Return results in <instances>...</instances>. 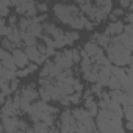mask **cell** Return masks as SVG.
Wrapping results in <instances>:
<instances>
[{"label": "cell", "mask_w": 133, "mask_h": 133, "mask_svg": "<svg viewBox=\"0 0 133 133\" xmlns=\"http://www.w3.org/2000/svg\"><path fill=\"white\" fill-rule=\"evenodd\" d=\"M96 5H97L107 16H110V13L113 11V0H96Z\"/></svg>", "instance_id": "obj_15"}, {"label": "cell", "mask_w": 133, "mask_h": 133, "mask_svg": "<svg viewBox=\"0 0 133 133\" xmlns=\"http://www.w3.org/2000/svg\"><path fill=\"white\" fill-rule=\"evenodd\" d=\"M17 77V71H11L8 68H3L2 66V69H0V78L2 80H6V82H11Z\"/></svg>", "instance_id": "obj_16"}, {"label": "cell", "mask_w": 133, "mask_h": 133, "mask_svg": "<svg viewBox=\"0 0 133 133\" xmlns=\"http://www.w3.org/2000/svg\"><path fill=\"white\" fill-rule=\"evenodd\" d=\"M111 36H108L107 33H94V36H92V41H96L100 47H108L110 45V42H111Z\"/></svg>", "instance_id": "obj_13"}, {"label": "cell", "mask_w": 133, "mask_h": 133, "mask_svg": "<svg viewBox=\"0 0 133 133\" xmlns=\"http://www.w3.org/2000/svg\"><path fill=\"white\" fill-rule=\"evenodd\" d=\"M128 10H130V11H133V2H131V5L128 6Z\"/></svg>", "instance_id": "obj_31"}, {"label": "cell", "mask_w": 133, "mask_h": 133, "mask_svg": "<svg viewBox=\"0 0 133 133\" xmlns=\"http://www.w3.org/2000/svg\"><path fill=\"white\" fill-rule=\"evenodd\" d=\"M122 13H124V10H113V11L110 13V17H111L113 21H117L116 17H119V16H121Z\"/></svg>", "instance_id": "obj_24"}, {"label": "cell", "mask_w": 133, "mask_h": 133, "mask_svg": "<svg viewBox=\"0 0 133 133\" xmlns=\"http://www.w3.org/2000/svg\"><path fill=\"white\" fill-rule=\"evenodd\" d=\"M2 66L3 68H8L11 71H17V66L14 63V58H13V53L11 50H6V49H2Z\"/></svg>", "instance_id": "obj_7"}, {"label": "cell", "mask_w": 133, "mask_h": 133, "mask_svg": "<svg viewBox=\"0 0 133 133\" xmlns=\"http://www.w3.org/2000/svg\"><path fill=\"white\" fill-rule=\"evenodd\" d=\"M107 55L110 58V61L116 66H130L131 61V50L127 49L125 45H122L116 38L111 39L110 45L107 47Z\"/></svg>", "instance_id": "obj_1"}, {"label": "cell", "mask_w": 133, "mask_h": 133, "mask_svg": "<svg viewBox=\"0 0 133 133\" xmlns=\"http://www.w3.org/2000/svg\"><path fill=\"white\" fill-rule=\"evenodd\" d=\"M21 31H22V30H21ZM22 42L25 44V47H27V45H38V38L33 36V35L28 33V31H22Z\"/></svg>", "instance_id": "obj_17"}, {"label": "cell", "mask_w": 133, "mask_h": 133, "mask_svg": "<svg viewBox=\"0 0 133 133\" xmlns=\"http://www.w3.org/2000/svg\"><path fill=\"white\" fill-rule=\"evenodd\" d=\"M111 91H116V89H122V85H121V80L117 78V77H114V75H111V78H110V82H108V85H107Z\"/></svg>", "instance_id": "obj_20"}, {"label": "cell", "mask_w": 133, "mask_h": 133, "mask_svg": "<svg viewBox=\"0 0 133 133\" xmlns=\"http://www.w3.org/2000/svg\"><path fill=\"white\" fill-rule=\"evenodd\" d=\"M127 21H128L130 24H133V11H130V13L127 14Z\"/></svg>", "instance_id": "obj_29"}, {"label": "cell", "mask_w": 133, "mask_h": 133, "mask_svg": "<svg viewBox=\"0 0 133 133\" xmlns=\"http://www.w3.org/2000/svg\"><path fill=\"white\" fill-rule=\"evenodd\" d=\"M77 3H80V5H83V3H86V2H91V0H75Z\"/></svg>", "instance_id": "obj_30"}, {"label": "cell", "mask_w": 133, "mask_h": 133, "mask_svg": "<svg viewBox=\"0 0 133 133\" xmlns=\"http://www.w3.org/2000/svg\"><path fill=\"white\" fill-rule=\"evenodd\" d=\"M2 131H6V133L19 131V119L16 116L2 114Z\"/></svg>", "instance_id": "obj_4"}, {"label": "cell", "mask_w": 133, "mask_h": 133, "mask_svg": "<svg viewBox=\"0 0 133 133\" xmlns=\"http://www.w3.org/2000/svg\"><path fill=\"white\" fill-rule=\"evenodd\" d=\"M127 102H128V105H133V91L127 92Z\"/></svg>", "instance_id": "obj_28"}, {"label": "cell", "mask_w": 133, "mask_h": 133, "mask_svg": "<svg viewBox=\"0 0 133 133\" xmlns=\"http://www.w3.org/2000/svg\"><path fill=\"white\" fill-rule=\"evenodd\" d=\"M110 69H111V75L117 77L119 80H121L122 77H125V75H127V71L122 68V66H116V64H113V66H110Z\"/></svg>", "instance_id": "obj_19"}, {"label": "cell", "mask_w": 133, "mask_h": 133, "mask_svg": "<svg viewBox=\"0 0 133 133\" xmlns=\"http://www.w3.org/2000/svg\"><path fill=\"white\" fill-rule=\"evenodd\" d=\"M94 66H96L94 59H91L89 56H83L82 61H80V71L83 72V75H86V74H89V72L92 71Z\"/></svg>", "instance_id": "obj_12"}, {"label": "cell", "mask_w": 133, "mask_h": 133, "mask_svg": "<svg viewBox=\"0 0 133 133\" xmlns=\"http://www.w3.org/2000/svg\"><path fill=\"white\" fill-rule=\"evenodd\" d=\"M116 39H117L122 45H125L127 49H130V50L133 52V36H130V35H127L125 31H122L121 35L116 36Z\"/></svg>", "instance_id": "obj_14"}, {"label": "cell", "mask_w": 133, "mask_h": 133, "mask_svg": "<svg viewBox=\"0 0 133 133\" xmlns=\"http://www.w3.org/2000/svg\"><path fill=\"white\" fill-rule=\"evenodd\" d=\"M133 0H119V3H121V8H128L131 5Z\"/></svg>", "instance_id": "obj_26"}, {"label": "cell", "mask_w": 133, "mask_h": 133, "mask_svg": "<svg viewBox=\"0 0 133 133\" xmlns=\"http://www.w3.org/2000/svg\"><path fill=\"white\" fill-rule=\"evenodd\" d=\"M110 66H100V69H99V80L97 82L102 86H107L108 82H110V78H111V69H110Z\"/></svg>", "instance_id": "obj_10"}, {"label": "cell", "mask_w": 133, "mask_h": 133, "mask_svg": "<svg viewBox=\"0 0 133 133\" xmlns=\"http://www.w3.org/2000/svg\"><path fill=\"white\" fill-rule=\"evenodd\" d=\"M38 11L39 13H45L47 11V5L45 3H38Z\"/></svg>", "instance_id": "obj_27"}, {"label": "cell", "mask_w": 133, "mask_h": 133, "mask_svg": "<svg viewBox=\"0 0 133 133\" xmlns=\"http://www.w3.org/2000/svg\"><path fill=\"white\" fill-rule=\"evenodd\" d=\"M99 52H102V47L96 42V41H89V42H86L85 44V47H83V52H82V55L83 56H89V58H94Z\"/></svg>", "instance_id": "obj_8"}, {"label": "cell", "mask_w": 133, "mask_h": 133, "mask_svg": "<svg viewBox=\"0 0 133 133\" xmlns=\"http://www.w3.org/2000/svg\"><path fill=\"white\" fill-rule=\"evenodd\" d=\"M124 117H125V121L133 122V105H127V107H124Z\"/></svg>", "instance_id": "obj_22"}, {"label": "cell", "mask_w": 133, "mask_h": 133, "mask_svg": "<svg viewBox=\"0 0 133 133\" xmlns=\"http://www.w3.org/2000/svg\"><path fill=\"white\" fill-rule=\"evenodd\" d=\"M80 100H82V97H80V91H77V92H72V94H69V102H71V103L77 105V103H80Z\"/></svg>", "instance_id": "obj_23"}, {"label": "cell", "mask_w": 133, "mask_h": 133, "mask_svg": "<svg viewBox=\"0 0 133 133\" xmlns=\"http://www.w3.org/2000/svg\"><path fill=\"white\" fill-rule=\"evenodd\" d=\"M25 52H27L30 61H33L35 64H41V63H44L45 58H47V56L38 49V45H27V47H25Z\"/></svg>", "instance_id": "obj_6"}, {"label": "cell", "mask_w": 133, "mask_h": 133, "mask_svg": "<svg viewBox=\"0 0 133 133\" xmlns=\"http://www.w3.org/2000/svg\"><path fill=\"white\" fill-rule=\"evenodd\" d=\"M124 24L121 22V21H113L108 27H107V30H105V33L108 35V36H111V38H116L117 35H121L122 31H124Z\"/></svg>", "instance_id": "obj_9"}, {"label": "cell", "mask_w": 133, "mask_h": 133, "mask_svg": "<svg viewBox=\"0 0 133 133\" xmlns=\"http://www.w3.org/2000/svg\"><path fill=\"white\" fill-rule=\"evenodd\" d=\"M39 97V91L33 86H25L21 92H19V103H21V111L28 113V108L31 107V103Z\"/></svg>", "instance_id": "obj_3"}, {"label": "cell", "mask_w": 133, "mask_h": 133, "mask_svg": "<svg viewBox=\"0 0 133 133\" xmlns=\"http://www.w3.org/2000/svg\"><path fill=\"white\" fill-rule=\"evenodd\" d=\"M35 69H36V64H33V66H27V68H24V69L17 71V77H27V75H28V74H31Z\"/></svg>", "instance_id": "obj_21"}, {"label": "cell", "mask_w": 133, "mask_h": 133, "mask_svg": "<svg viewBox=\"0 0 133 133\" xmlns=\"http://www.w3.org/2000/svg\"><path fill=\"white\" fill-rule=\"evenodd\" d=\"M11 53H13V58H14V63L17 66V69H24V68H27V66H28L30 58H28V55H27L25 50L16 47V49L11 50Z\"/></svg>", "instance_id": "obj_5"}, {"label": "cell", "mask_w": 133, "mask_h": 133, "mask_svg": "<svg viewBox=\"0 0 133 133\" xmlns=\"http://www.w3.org/2000/svg\"><path fill=\"white\" fill-rule=\"evenodd\" d=\"M80 13H82V10H78L75 5L56 3V5L53 6V14H55V17H56L59 22L66 24V25H69L71 21H72L75 16H78Z\"/></svg>", "instance_id": "obj_2"}, {"label": "cell", "mask_w": 133, "mask_h": 133, "mask_svg": "<svg viewBox=\"0 0 133 133\" xmlns=\"http://www.w3.org/2000/svg\"><path fill=\"white\" fill-rule=\"evenodd\" d=\"M111 99L117 103H121L122 107H127L128 102H127V92L124 89H116V91H111Z\"/></svg>", "instance_id": "obj_11"}, {"label": "cell", "mask_w": 133, "mask_h": 133, "mask_svg": "<svg viewBox=\"0 0 133 133\" xmlns=\"http://www.w3.org/2000/svg\"><path fill=\"white\" fill-rule=\"evenodd\" d=\"M92 59H94V63H96V64H99V66H110V63H111V61H110V58H108V55H105V53H103V50H102V52H99Z\"/></svg>", "instance_id": "obj_18"}, {"label": "cell", "mask_w": 133, "mask_h": 133, "mask_svg": "<svg viewBox=\"0 0 133 133\" xmlns=\"http://www.w3.org/2000/svg\"><path fill=\"white\" fill-rule=\"evenodd\" d=\"M124 31H125L127 35L133 36V24H130V22H128V24H127V25L124 27Z\"/></svg>", "instance_id": "obj_25"}]
</instances>
